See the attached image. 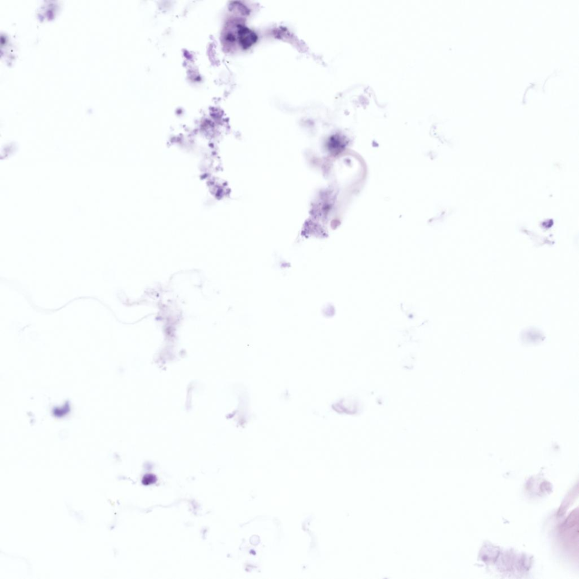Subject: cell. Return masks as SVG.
Wrapping results in <instances>:
<instances>
[{"mask_svg": "<svg viewBox=\"0 0 579 579\" xmlns=\"http://www.w3.org/2000/svg\"><path fill=\"white\" fill-rule=\"evenodd\" d=\"M237 34L239 43L245 49L249 48L257 40V35L249 28L241 25L237 26Z\"/></svg>", "mask_w": 579, "mask_h": 579, "instance_id": "6da1fadb", "label": "cell"}]
</instances>
